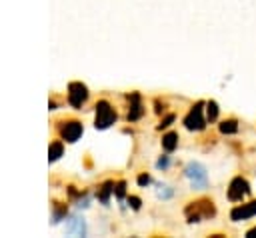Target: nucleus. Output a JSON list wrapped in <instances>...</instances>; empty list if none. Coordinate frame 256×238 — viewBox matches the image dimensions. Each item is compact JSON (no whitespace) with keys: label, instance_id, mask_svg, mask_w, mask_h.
<instances>
[{"label":"nucleus","instance_id":"13","mask_svg":"<svg viewBox=\"0 0 256 238\" xmlns=\"http://www.w3.org/2000/svg\"><path fill=\"white\" fill-rule=\"evenodd\" d=\"M160 190H158V196H162V198H170L172 196V190H168L170 186H158Z\"/></svg>","mask_w":256,"mask_h":238},{"label":"nucleus","instance_id":"14","mask_svg":"<svg viewBox=\"0 0 256 238\" xmlns=\"http://www.w3.org/2000/svg\"><path fill=\"white\" fill-rule=\"evenodd\" d=\"M166 166H168V158L164 156V158H160V160H158V168H166Z\"/></svg>","mask_w":256,"mask_h":238},{"label":"nucleus","instance_id":"6","mask_svg":"<svg viewBox=\"0 0 256 238\" xmlns=\"http://www.w3.org/2000/svg\"><path fill=\"white\" fill-rule=\"evenodd\" d=\"M84 100H86V88L82 84H72L70 86V104L80 106Z\"/></svg>","mask_w":256,"mask_h":238},{"label":"nucleus","instance_id":"10","mask_svg":"<svg viewBox=\"0 0 256 238\" xmlns=\"http://www.w3.org/2000/svg\"><path fill=\"white\" fill-rule=\"evenodd\" d=\"M162 144H164L166 150H174L176 144H178V142H176V134H166L164 140H162Z\"/></svg>","mask_w":256,"mask_h":238},{"label":"nucleus","instance_id":"12","mask_svg":"<svg viewBox=\"0 0 256 238\" xmlns=\"http://www.w3.org/2000/svg\"><path fill=\"white\" fill-rule=\"evenodd\" d=\"M60 152H62V146H60V144H54V146L50 148V160L58 158V156H60Z\"/></svg>","mask_w":256,"mask_h":238},{"label":"nucleus","instance_id":"11","mask_svg":"<svg viewBox=\"0 0 256 238\" xmlns=\"http://www.w3.org/2000/svg\"><path fill=\"white\" fill-rule=\"evenodd\" d=\"M206 114H208V120H210V122L216 120V116H218V106H216V102H210V104H208Z\"/></svg>","mask_w":256,"mask_h":238},{"label":"nucleus","instance_id":"9","mask_svg":"<svg viewBox=\"0 0 256 238\" xmlns=\"http://www.w3.org/2000/svg\"><path fill=\"white\" fill-rule=\"evenodd\" d=\"M236 130H238L236 120H226V122L220 124V132H224V134H234Z\"/></svg>","mask_w":256,"mask_h":238},{"label":"nucleus","instance_id":"16","mask_svg":"<svg viewBox=\"0 0 256 238\" xmlns=\"http://www.w3.org/2000/svg\"><path fill=\"white\" fill-rule=\"evenodd\" d=\"M172 120H174V116H168V118H166V120H164V122H162V126H168V124H170V122H172Z\"/></svg>","mask_w":256,"mask_h":238},{"label":"nucleus","instance_id":"17","mask_svg":"<svg viewBox=\"0 0 256 238\" xmlns=\"http://www.w3.org/2000/svg\"><path fill=\"white\" fill-rule=\"evenodd\" d=\"M248 236H256V228H252V230H248Z\"/></svg>","mask_w":256,"mask_h":238},{"label":"nucleus","instance_id":"4","mask_svg":"<svg viewBox=\"0 0 256 238\" xmlns=\"http://www.w3.org/2000/svg\"><path fill=\"white\" fill-rule=\"evenodd\" d=\"M248 182L244 180V178H234L232 180V184H230V188H228V198L230 200H242V196L244 194H248Z\"/></svg>","mask_w":256,"mask_h":238},{"label":"nucleus","instance_id":"5","mask_svg":"<svg viewBox=\"0 0 256 238\" xmlns=\"http://www.w3.org/2000/svg\"><path fill=\"white\" fill-rule=\"evenodd\" d=\"M230 216H232V220H246L250 216H256V202H248V204L234 208Z\"/></svg>","mask_w":256,"mask_h":238},{"label":"nucleus","instance_id":"2","mask_svg":"<svg viewBox=\"0 0 256 238\" xmlns=\"http://www.w3.org/2000/svg\"><path fill=\"white\" fill-rule=\"evenodd\" d=\"M114 118H116V114L106 102H100L96 106V128H108L114 122Z\"/></svg>","mask_w":256,"mask_h":238},{"label":"nucleus","instance_id":"15","mask_svg":"<svg viewBox=\"0 0 256 238\" xmlns=\"http://www.w3.org/2000/svg\"><path fill=\"white\" fill-rule=\"evenodd\" d=\"M138 182H140V184H148V182H150V178H148V176H140V178H138Z\"/></svg>","mask_w":256,"mask_h":238},{"label":"nucleus","instance_id":"3","mask_svg":"<svg viewBox=\"0 0 256 238\" xmlns=\"http://www.w3.org/2000/svg\"><path fill=\"white\" fill-rule=\"evenodd\" d=\"M184 124H186L188 130H200V128H204V120H202V104H196V106L190 110V114L186 116Z\"/></svg>","mask_w":256,"mask_h":238},{"label":"nucleus","instance_id":"7","mask_svg":"<svg viewBox=\"0 0 256 238\" xmlns=\"http://www.w3.org/2000/svg\"><path fill=\"white\" fill-rule=\"evenodd\" d=\"M82 134V126L78 124V122H70V124H66V128L62 130V136L68 140V142H74V140H78V136Z\"/></svg>","mask_w":256,"mask_h":238},{"label":"nucleus","instance_id":"8","mask_svg":"<svg viewBox=\"0 0 256 238\" xmlns=\"http://www.w3.org/2000/svg\"><path fill=\"white\" fill-rule=\"evenodd\" d=\"M66 232H68V234H76V236H84V234H86L84 220H80L78 216L72 218V220L68 222V226H66Z\"/></svg>","mask_w":256,"mask_h":238},{"label":"nucleus","instance_id":"1","mask_svg":"<svg viewBox=\"0 0 256 238\" xmlns=\"http://www.w3.org/2000/svg\"><path fill=\"white\" fill-rule=\"evenodd\" d=\"M184 172H186V178L190 180L192 188H196V190L206 188V184H208V174H206V168H204L200 162H190Z\"/></svg>","mask_w":256,"mask_h":238}]
</instances>
